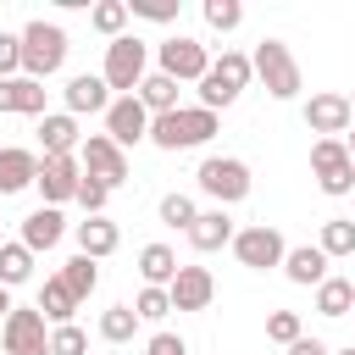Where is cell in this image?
Masks as SVG:
<instances>
[{
  "label": "cell",
  "mask_w": 355,
  "mask_h": 355,
  "mask_svg": "<svg viewBox=\"0 0 355 355\" xmlns=\"http://www.w3.org/2000/svg\"><path fill=\"white\" fill-rule=\"evenodd\" d=\"M344 150H349V161H355V133H349V139H344Z\"/></svg>",
  "instance_id": "7bdbcfd3"
},
{
  "label": "cell",
  "mask_w": 355,
  "mask_h": 355,
  "mask_svg": "<svg viewBox=\"0 0 355 355\" xmlns=\"http://www.w3.org/2000/svg\"><path fill=\"white\" fill-rule=\"evenodd\" d=\"M349 116H355V94H349Z\"/></svg>",
  "instance_id": "ee69618b"
},
{
  "label": "cell",
  "mask_w": 355,
  "mask_h": 355,
  "mask_svg": "<svg viewBox=\"0 0 355 355\" xmlns=\"http://www.w3.org/2000/svg\"><path fill=\"white\" fill-rule=\"evenodd\" d=\"M105 105H111V89H105V78H100V72H78V78L67 83V116L105 111Z\"/></svg>",
  "instance_id": "e0dca14e"
},
{
  "label": "cell",
  "mask_w": 355,
  "mask_h": 355,
  "mask_svg": "<svg viewBox=\"0 0 355 355\" xmlns=\"http://www.w3.org/2000/svg\"><path fill=\"white\" fill-rule=\"evenodd\" d=\"M189 244L200 250V255H211V250H222V244H233V216L216 205V211H200L194 216V227H189Z\"/></svg>",
  "instance_id": "d6986e66"
},
{
  "label": "cell",
  "mask_w": 355,
  "mask_h": 355,
  "mask_svg": "<svg viewBox=\"0 0 355 355\" xmlns=\"http://www.w3.org/2000/svg\"><path fill=\"white\" fill-rule=\"evenodd\" d=\"M250 78H255V72H250V55L222 50V61H211V67H205V78H200V105H205V111L233 105V100L244 94V83H250Z\"/></svg>",
  "instance_id": "277c9868"
},
{
  "label": "cell",
  "mask_w": 355,
  "mask_h": 355,
  "mask_svg": "<svg viewBox=\"0 0 355 355\" xmlns=\"http://www.w3.org/2000/svg\"><path fill=\"white\" fill-rule=\"evenodd\" d=\"M233 255H239V266H250V272H266V266H283L288 244H283V233H277V227L255 222V227L233 233Z\"/></svg>",
  "instance_id": "9c48e42d"
},
{
  "label": "cell",
  "mask_w": 355,
  "mask_h": 355,
  "mask_svg": "<svg viewBox=\"0 0 355 355\" xmlns=\"http://www.w3.org/2000/svg\"><path fill=\"white\" fill-rule=\"evenodd\" d=\"M83 349H89L83 327H72V322H67V327H55V333H50V355H83Z\"/></svg>",
  "instance_id": "8d00e7d4"
},
{
  "label": "cell",
  "mask_w": 355,
  "mask_h": 355,
  "mask_svg": "<svg viewBox=\"0 0 355 355\" xmlns=\"http://www.w3.org/2000/svg\"><path fill=\"white\" fill-rule=\"evenodd\" d=\"M144 61H150L144 39H133V33L111 39V44H105V67H100L105 89H122V94H133V89L144 83Z\"/></svg>",
  "instance_id": "5b68a950"
},
{
  "label": "cell",
  "mask_w": 355,
  "mask_h": 355,
  "mask_svg": "<svg viewBox=\"0 0 355 355\" xmlns=\"http://www.w3.org/2000/svg\"><path fill=\"white\" fill-rule=\"evenodd\" d=\"M311 172H316L322 194H349L355 189V161H349L344 139H316L311 144Z\"/></svg>",
  "instance_id": "52a82bcc"
},
{
  "label": "cell",
  "mask_w": 355,
  "mask_h": 355,
  "mask_svg": "<svg viewBox=\"0 0 355 355\" xmlns=\"http://www.w3.org/2000/svg\"><path fill=\"white\" fill-rule=\"evenodd\" d=\"M166 311H172L166 288H139V300H133V316H139V322H161Z\"/></svg>",
  "instance_id": "e575fe53"
},
{
  "label": "cell",
  "mask_w": 355,
  "mask_h": 355,
  "mask_svg": "<svg viewBox=\"0 0 355 355\" xmlns=\"http://www.w3.org/2000/svg\"><path fill=\"white\" fill-rule=\"evenodd\" d=\"M0 338H6V355H50V333H44L39 305H11Z\"/></svg>",
  "instance_id": "30bf717a"
},
{
  "label": "cell",
  "mask_w": 355,
  "mask_h": 355,
  "mask_svg": "<svg viewBox=\"0 0 355 355\" xmlns=\"http://www.w3.org/2000/svg\"><path fill=\"white\" fill-rule=\"evenodd\" d=\"M0 111L44 116V83H33V78H0Z\"/></svg>",
  "instance_id": "ffe728a7"
},
{
  "label": "cell",
  "mask_w": 355,
  "mask_h": 355,
  "mask_svg": "<svg viewBox=\"0 0 355 355\" xmlns=\"http://www.w3.org/2000/svg\"><path fill=\"white\" fill-rule=\"evenodd\" d=\"M205 67H211V55H205L200 39H183V33H178V39L161 44V72H166L172 83H200Z\"/></svg>",
  "instance_id": "7c38bea8"
},
{
  "label": "cell",
  "mask_w": 355,
  "mask_h": 355,
  "mask_svg": "<svg viewBox=\"0 0 355 355\" xmlns=\"http://www.w3.org/2000/svg\"><path fill=\"white\" fill-rule=\"evenodd\" d=\"M194 178H200V189H205L216 205H233V200L250 194V166H244L239 155H205Z\"/></svg>",
  "instance_id": "8992f818"
},
{
  "label": "cell",
  "mask_w": 355,
  "mask_h": 355,
  "mask_svg": "<svg viewBox=\"0 0 355 355\" xmlns=\"http://www.w3.org/2000/svg\"><path fill=\"white\" fill-rule=\"evenodd\" d=\"M316 250H322L327 261H344V255H355V222H349V216H333V222H322V239H316Z\"/></svg>",
  "instance_id": "83f0119b"
},
{
  "label": "cell",
  "mask_w": 355,
  "mask_h": 355,
  "mask_svg": "<svg viewBox=\"0 0 355 355\" xmlns=\"http://www.w3.org/2000/svg\"><path fill=\"white\" fill-rule=\"evenodd\" d=\"M266 338H272V344H294V338H305V327H300L294 311H272V316H266Z\"/></svg>",
  "instance_id": "d590c367"
},
{
  "label": "cell",
  "mask_w": 355,
  "mask_h": 355,
  "mask_svg": "<svg viewBox=\"0 0 355 355\" xmlns=\"http://www.w3.org/2000/svg\"><path fill=\"white\" fill-rule=\"evenodd\" d=\"M139 333V316H133V305H111L105 316H100V338L105 344H128Z\"/></svg>",
  "instance_id": "4dcf8cb0"
},
{
  "label": "cell",
  "mask_w": 355,
  "mask_h": 355,
  "mask_svg": "<svg viewBox=\"0 0 355 355\" xmlns=\"http://www.w3.org/2000/svg\"><path fill=\"white\" fill-rule=\"evenodd\" d=\"M105 139H111L116 150H128V144L150 139V111H144L133 94H116V100L105 105Z\"/></svg>",
  "instance_id": "8fae6325"
},
{
  "label": "cell",
  "mask_w": 355,
  "mask_h": 355,
  "mask_svg": "<svg viewBox=\"0 0 355 355\" xmlns=\"http://www.w3.org/2000/svg\"><path fill=\"white\" fill-rule=\"evenodd\" d=\"M205 22H211L216 33H227V28L244 22V6H239V0H205Z\"/></svg>",
  "instance_id": "836d02e7"
},
{
  "label": "cell",
  "mask_w": 355,
  "mask_h": 355,
  "mask_svg": "<svg viewBox=\"0 0 355 355\" xmlns=\"http://www.w3.org/2000/svg\"><path fill=\"white\" fill-rule=\"evenodd\" d=\"M349 94H311V105H305V128L311 133H322V139H338V133H349Z\"/></svg>",
  "instance_id": "9a60e30c"
},
{
  "label": "cell",
  "mask_w": 355,
  "mask_h": 355,
  "mask_svg": "<svg viewBox=\"0 0 355 355\" xmlns=\"http://www.w3.org/2000/svg\"><path fill=\"white\" fill-rule=\"evenodd\" d=\"M283 272H288V283H300V288H316V283L327 277V255H322L316 244H294V250L283 255Z\"/></svg>",
  "instance_id": "7402d4cb"
},
{
  "label": "cell",
  "mask_w": 355,
  "mask_h": 355,
  "mask_svg": "<svg viewBox=\"0 0 355 355\" xmlns=\"http://www.w3.org/2000/svg\"><path fill=\"white\" fill-rule=\"evenodd\" d=\"M33 183H39L44 205H61V200H72V194H78V183H83V166H78V155H44Z\"/></svg>",
  "instance_id": "4fadbf2b"
},
{
  "label": "cell",
  "mask_w": 355,
  "mask_h": 355,
  "mask_svg": "<svg viewBox=\"0 0 355 355\" xmlns=\"http://www.w3.org/2000/svg\"><path fill=\"white\" fill-rule=\"evenodd\" d=\"M22 78H33V83H44V78H55L61 72V61H67V33L55 28V22H28L22 33Z\"/></svg>",
  "instance_id": "7a4b0ae2"
},
{
  "label": "cell",
  "mask_w": 355,
  "mask_h": 355,
  "mask_svg": "<svg viewBox=\"0 0 355 355\" xmlns=\"http://www.w3.org/2000/svg\"><path fill=\"white\" fill-rule=\"evenodd\" d=\"M78 166H83V178H94V183H105V189L128 183V155H122L105 133H89V139L78 144Z\"/></svg>",
  "instance_id": "ba28073f"
},
{
  "label": "cell",
  "mask_w": 355,
  "mask_h": 355,
  "mask_svg": "<svg viewBox=\"0 0 355 355\" xmlns=\"http://www.w3.org/2000/svg\"><path fill=\"white\" fill-rule=\"evenodd\" d=\"M61 233H67V216H61L55 205H39L33 216H22V244H28L33 255H39V250H55Z\"/></svg>",
  "instance_id": "2e32d148"
},
{
  "label": "cell",
  "mask_w": 355,
  "mask_h": 355,
  "mask_svg": "<svg viewBox=\"0 0 355 355\" xmlns=\"http://www.w3.org/2000/svg\"><path fill=\"white\" fill-rule=\"evenodd\" d=\"M33 277V250L17 239V244H0V288H17Z\"/></svg>",
  "instance_id": "f1b7e54d"
},
{
  "label": "cell",
  "mask_w": 355,
  "mask_h": 355,
  "mask_svg": "<svg viewBox=\"0 0 355 355\" xmlns=\"http://www.w3.org/2000/svg\"><path fill=\"white\" fill-rule=\"evenodd\" d=\"M39 144H44V155H72L83 139H78V116H67V111H44L39 116Z\"/></svg>",
  "instance_id": "ac0fdd59"
},
{
  "label": "cell",
  "mask_w": 355,
  "mask_h": 355,
  "mask_svg": "<svg viewBox=\"0 0 355 355\" xmlns=\"http://www.w3.org/2000/svg\"><path fill=\"white\" fill-rule=\"evenodd\" d=\"M316 311L322 316H349L355 311V283L349 277H322L316 283Z\"/></svg>",
  "instance_id": "484cf974"
},
{
  "label": "cell",
  "mask_w": 355,
  "mask_h": 355,
  "mask_svg": "<svg viewBox=\"0 0 355 355\" xmlns=\"http://www.w3.org/2000/svg\"><path fill=\"white\" fill-rule=\"evenodd\" d=\"M72 200H78V205H83L89 216H100V211H105V200H111V189H105V183H94V178H83Z\"/></svg>",
  "instance_id": "f35d334b"
},
{
  "label": "cell",
  "mask_w": 355,
  "mask_h": 355,
  "mask_svg": "<svg viewBox=\"0 0 355 355\" xmlns=\"http://www.w3.org/2000/svg\"><path fill=\"white\" fill-rule=\"evenodd\" d=\"M250 72L266 83L272 100H294L300 94V61H294V50L283 39H261L255 55H250Z\"/></svg>",
  "instance_id": "3957f363"
},
{
  "label": "cell",
  "mask_w": 355,
  "mask_h": 355,
  "mask_svg": "<svg viewBox=\"0 0 355 355\" xmlns=\"http://www.w3.org/2000/svg\"><path fill=\"white\" fill-rule=\"evenodd\" d=\"M22 72V39L17 33H0V78Z\"/></svg>",
  "instance_id": "ab89813d"
},
{
  "label": "cell",
  "mask_w": 355,
  "mask_h": 355,
  "mask_svg": "<svg viewBox=\"0 0 355 355\" xmlns=\"http://www.w3.org/2000/svg\"><path fill=\"white\" fill-rule=\"evenodd\" d=\"M178 266H183V261H178L166 244H144V250H139V277H144V288H166V283L178 277Z\"/></svg>",
  "instance_id": "d4e9b609"
},
{
  "label": "cell",
  "mask_w": 355,
  "mask_h": 355,
  "mask_svg": "<svg viewBox=\"0 0 355 355\" xmlns=\"http://www.w3.org/2000/svg\"><path fill=\"white\" fill-rule=\"evenodd\" d=\"M72 311H78V300L67 294V283H61V277H50V283L39 288V316H44V322H55V327H67V322H72Z\"/></svg>",
  "instance_id": "4316f807"
},
{
  "label": "cell",
  "mask_w": 355,
  "mask_h": 355,
  "mask_svg": "<svg viewBox=\"0 0 355 355\" xmlns=\"http://www.w3.org/2000/svg\"><path fill=\"white\" fill-rule=\"evenodd\" d=\"M133 100H139L150 116H166V111H178V83H172L166 72H144V83L133 89Z\"/></svg>",
  "instance_id": "cb8c5ba5"
},
{
  "label": "cell",
  "mask_w": 355,
  "mask_h": 355,
  "mask_svg": "<svg viewBox=\"0 0 355 355\" xmlns=\"http://www.w3.org/2000/svg\"><path fill=\"white\" fill-rule=\"evenodd\" d=\"M150 355H189V349H183L178 333H155V338H150Z\"/></svg>",
  "instance_id": "60d3db41"
},
{
  "label": "cell",
  "mask_w": 355,
  "mask_h": 355,
  "mask_svg": "<svg viewBox=\"0 0 355 355\" xmlns=\"http://www.w3.org/2000/svg\"><path fill=\"white\" fill-rule=\"evenodd\" d=\"M116 244H122L116 222H105V216H89V222H78V255H89V261H105Z\"/></svg>",
  "instance_id": "603a6c76"
},
{
  "label": "cell",
  "mask_w": 355,
  "mask_h": 355,
  "mask_svg": "<svg viewBox=\"0 0 355 355\" xmlns=\"http://www.w3.org/2000/svg\"><path fill=\"white\" fill-rule=\"evenodd\" d=\"M338 355H355V349H338Z\"/></svg>",
  "instance_id": "f6af8a7d"
},
{
  "label": "cell",
  "mask_w": 355,
  "mask_h": 355,
  "mask_svg": "<svg viewBox=\"0 0 355 355\" xmlns=\"http://www.w3.org/2000/svg\"><path fill=\"white\" fill-rule=\"evenodd\" d=\"M0 244H6V239H0Z\"/></svg>",
  "instance_id": "bcb514c9"
},
{
  "label": "cell",
  "mask_w": 355,
  "mask_h": 355,
  "mask_svg": "<svg viewBox=\"0 0 355 355\" xmlns=\"http://www.w3.org/2000/svg\"><path fill=\"white\" fill-rule=\"evenodd\" d=\"M33 178H39V155L6 144V150H0V194H22Z\"/></svg>",
  "instance_id": "44dd1931"
},
{
  "label": "cell",
  "mask_w": 355,
  "mask_h": 355,
  "mask_svg": "<svg viewBox=\"0 0 355 355\" xmlns=\"http://www.w3.org/2000/svg\"><path fill=\"white\" fill-rule=\"evenodd\" d=\"M288 355H333V349H327L322 338H294V344H288Z\"/></svg>",
  "instance_id": "b9f144b4"
},
{
  "label": "cell",
  "mask_w": 355,
  "mask_h": 355,
  "mask_svg": "<svg viewBox=\"0 0 355 355\" xmlns=\"http://www.w3.org/2000/svg\"><path fill=\"white\" fill-rule=\"evenodd\" d=\"M194 216H200V205H194L189 194H166V200H161V222H166V227H183V233H189Z\"/></svg>",
  "instance_id": "d6a6232c"
},
{
  "label": "cell",
  "mask_w": 355,
  "mask_h": 355,
  "mask_svg": "<svg viewBox=\"0 0 355 355\" xmlns=\"http://www.w3.org/2000/svg\"><path fill=\"white\" fill-rule=\"evenodd\" d=\"M211 294H216V277H211L205 266H178V277L166 283L172 311H205V305H211Z\"/></svg>",
  "instance_id": "5bb4252c"
},
{
  "label": "cell",
  "mask_w": 355,
  "mask_h": 355,
  "mask_svg": "<svg viewBox=\"0 0 355 355\" xmlns=\"http://www.w3.org/2000/svg\"><path fill=\"white\" fill-rule=\"evenodd\" d=\"M211 133H216V111H205V105H178L166 116H150V144H161V150H194Z\"/></svg>",
  "instance_id": "6da1fadb"
},
{
  "label": "cell",
  "mask_w": 355,
  "mask_h": 355,
  "mask_svg": "<svg viewBox=\"0 0 355 355\" xmlns=\"http://www.w3.org/2000/svg\"><path fill=\"white\" fill-rule=\"evenodd\" d=\"M128 17H150V22H172L178 0H128Z\"/></svg>",
  "instance_id": "74e56055"
},
{
  "label": "cell",
  "mask_w": 355,
  "mask_h": 355,
  "mask_svg": "<svg viewBox=\"0 0 355 355\" xmlns=\"http://www.w3.org/2000/svg\"><path fill=\"white\" fill-rule=\"evenodd\" d=\"M55 277L67 283V294H72L78 305H83V300L94 294V283H100V272H94V261H89V255H72V261H67V266H61Z\"/></svg>",
  "instance_id": "f546056e"
},
{
  "label": "cell",
  "mask_w": 355,
  "mask_h": 355,
  "mask_svg": "<svg viewBox=\"0 0 355 355\" xmlns=\"http://www.w3.org/2000/svg\"><path fill=\"white\" fill-rule=\"evenodd\" d=\"M89 22H94V33L122 39V28H128V0H100V6L89 11Z\"/></svg>",
  "instance_id": "1f68e13d"
}]
</instances>
